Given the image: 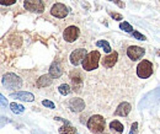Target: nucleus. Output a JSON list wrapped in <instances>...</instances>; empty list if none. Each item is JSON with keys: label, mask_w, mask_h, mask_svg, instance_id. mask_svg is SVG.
Listing matches in <instances>:
<instances>
[{"label": "nucleus", "mask_w": 160, "mask_h": 134, "mask_svg": "<svg viewBox=\"0 0 160 134\" xmlns=\"http://www.w3.org/2000/svg\"><path fill=\"white\" fill-rule=\"evenodd\" d=\"M100 58L101 54L100 52L98 51H92L90 53L86 54V57L84 58L81 65H82V69L86 70V72H91V70H95L99 68V63H100Z\"/></svg>", "instance_id": "f257e3e1"}, {"label": "nucleus", "mask_w": 160, "mask_h": 134, "mask_svg": "<svg viewBox=\"0 0 160 134\" xmlns=\"http://www.w3.org/2000/svg\"><path fill=\"white\" fill-rule=\"evenodd\" d=\"M86 127L91 133H102L106 128V121L100 115L91 116L86 123Z\"/></svg>", "instance_id": "f03ea898"}, {"label": "nucleus", "mask_w": 160, "mask_h": 134, "mask_svg": "<svg viewBox=\"0 0 160 134\" xmlns=\"http://www.w3.org/2000/svg\"><path fill=\"white\" fill-rule=\"evenodd\" d=\"M1 82L4 86H6L10 90H19L22 86V79L12 73H6L5 75H2Z\"/></svg>", "instance_id": "7ed1b4c3"}, {"label": "nucleus", "mask_w": 160, "mask_h": 134, "mask_svg": "<svg viewBox=\"0 0 160 134\" xmlns=\"http://www.w3.org/2000/svg\"><path fill=\"white\" fill-rule=\"evenodd\" d=\"M153 74V64L149 60H142L137 65V75L140 79H148Z\"/></svg>", "instance_id": "20e7f679"}, {"label": "nucleus", "mask_w": 160, "mask_h": 134, "mask_svg": "<svg viewBox=\"0 0 160 134\" xmlns=\"http://www.w3.org/2000/svg\"><path fill=\"white\" fill-rule=\"evenodd\" d=\"M23 7L27 11L31 12H37L41 14L44 11V4L42 0H25L23 1Z\"/></svg>", "instance_id": "39448f33"}, {"label": "nucleus", "mask_w": 160, "mask_h": 134, "mask_svg": "<svg viewBox=\"0 0 160 134\" xmlns=\"http://www.w3.org/2000/svg\"><path fill=\"white\" fill-rule=\"evenodd\" d=\"M79 35H80V30L77 26H69L63 32V38H64L65 42H68V43H73V42H75L78 39Z\"/></svg>", "instance_id": "423d86ee"}, {"label": "nucleus", "mask_w": 160, "mask_h": 134, "mask_svg": "<svg viewBox=\"0 0 160 134\" xmlns=\"http://www.w3.org/2000/svg\"><path fill=\"white\" fill-rule=\"evenodd\" d=\"M145 54V49L142 48V47H138V46H131L127 48V56L131 60L136 62V60H139L144 57Z\"/></svg>", "instance_id": "0eeeda50"}, {"label": "nucleus", "mask_w": 160, "mask_h": 134, "mask_svg": "<svg viewBox=\"0 0 160 134\" xmlns=\"http://www.w3.org/2000/svg\"><path fill=\"white\" fill-rule=\"evenodd\" d=\"M51 14L54 16V17H58V19H64L68 14H69V9L62 4V2H56L52 9H51Z\"/></svg>", "instance_id": "6e6552de"}, {"label": "nucleus", "mask_w": 160, "mask_h": 134, "mask_svg": "<svg viewBox=\"0 0 160 134\" xmlns=\"http://www.w3.org/2000/svg\"><path fill=\"white\" fill-rule=\"evenodd\" d=\"M86 49L85 48H79V49H75V51H73L72 52V54H70V63L73 64V65H79L82 63V60H84V58L86 57Z\"/></svg>", "instance_id": "1a4fd4ad"}, {"label": "nucleus", "mask_w": 160, "mask_h": 134, "mask_svg": "<svg viewBox=\"0 0 160 134\" xmlns=\"http://www.w3.org/2000/svg\"><path fill=\"white\" fill-rule=\"evenodd\" d=\"M69 108L73 112H81L85 108V102L80 97H74L69 101Z\"/></svg>", "instance_id": "9d476101"}, {"label": "nucleus", "mask_w": 160, "mask_h": 134, "mask_svg": "<svg viewBox=\"0 0 160 134\" xmlns=\"http://www.w3.org/2000/svg\"><path fill=\"white\" fill-rule=\"evenodd\" d=\"M117 59H118V53L111 52V53H108V56H106L102 59V65L105 68H112L117 63Z\"/></svg>", "instance_id": "9b49d317"}, {"label": "nucleus", "mask_w": 160, "mask_h": 134, "mask_svg": "<svg viewBox=\"0 0 160 134\" xmlns=\"http://www.w3.org/2000/svg\"><path fill=\"white\" fill-rule=\"evenodd\" d=\"M131 110H132V106H131V103H128V102H121L120 105L117 106V108H116V111H115V116H120V117H126V116L128 115L129 112H131Z\"/></svg>", "instance_id": "f8f14e48"}, {"label": "nucleus", "mask_w": 160, "mask_h": 134, "mask_svg": "<svg viewBox=\"0 0 160 134\" xmlns=\"http://www.w3.org/2000/svg\"><path fill=\"white\" fill-rule=\"evenodd\" d=\"M11 97L18 98L21 101H26V102H32L35 100V96L31 92H26V91H18V92H11L10 94Z\"/></svg>", "instance_id": "ddd939ff"}, {"label": "nucleus", "mask_w": 160, "mask_h": 134, "mask_svg": "<svg viewBox=\"0 0 160 134\" xmlns=\"http://www.w3.org/2000/svg\"><path fill=\"white\" fill-rule=\"evenodd\" d=\"M62 74H63V70L60 68L59 63L58 62H53L51 68H49V75L53 79H57V77H62Z\"/></svg>", "instance_id": "4468645a"}, {"label": "nucleus", "mask_w": 160, "mask_h": 134, "mask_svg": "<svg viewBox=\"0 0 160 134\" xmlns=\"http://www.w3.org/2000/svg\"><path fill=\"white\" fill-rule=\"evenodd\" d=\"M110 129H111V132L113 134H122L123 131H124L123 124L121 123L120 121H116V119L110 123Z\"/></svg>", "instance_id": "2eb2a0df"}, {"label": "nucleus", "mask_w": 160, "mask_h": 134, "mask_svg": "<svg viewBox=\"0 0 160 134\" xmlns=\"http://www.w3.org/2000/svg\"><path fill=\"white\" fill-rule=\"evenodd\" d=\"M59 134H77V129L69 122H64V126L59 128Z\"/></svg>", "instance_id": "dca6fc26"}, {"label": "nucleus", "mask_w": 160, "mask_h": 134, "mask_svg": "<svg viewBox=\"0 0 160 134\" xmlns=\"http://www.w3.org/2000/svg\"><path fill=\"white\" fill-rule=\"evenodd\" d=\"M52 79L53 77L51 75H42V77L37 80V86L38 87H46V86H49L52 84Z\"/></svg>", "instance_id": "f3484780"}, {"label": "nucleus", "mask_w": 160, "mask_h": 134, "mask_svg": "<svg viewBox=\"0 0 160 134\" xmlns=\"http://www.w3.org/2000/svg\"><path fill=\"white\" fill-rule=\"evenodd\" d=\"M96 46H98V47H100V48H102L106 53H111V52H112L110 43H108L107 41H105V39H100V41H98V42H96Z\"/></svg>", "instance_id": "a211bd4d"}, {"label": "nucleus", "mask_w": 160, "mask_h": 134, "mask_svg": "<svg viewBox=\"0 0 160 134\" xmlns=\"http://www.w3.org/2000/svg\"><path fill=\"white\" fill-rule=\"evenodd\" d=\"M10 108H11V111H12L14 113H16V115H20V113H22V112L25 111V107L19 105V103H16V102L10 103Z\"/></svg>", "instance_id": "6ab92c4d"}, {"label": "nucleus", "mask_w": 160, "mask_h": 134, "mask_svg": "<svg viewBox=\"0 0 160 134\" xmlns=\"http://www.w3.org/2000/svg\"><path fill=\"white\" fill-rule=\"evenodd\" d=\"M58 91H59L60 95L63 96H67L70 94V86L68 85V84H62L58 86Z\"/></svg>", "instance_id": "aec40b11"}, {"label": "nucleus", "mask_w": 160, "mask_h": 134, "mask_svg": "<svg viewBox=\"0 0 160 134\" xmlns=\"http://www.w3.org/2000/svg\"><path fill=\"white\" fill-rule=\"evenodd\" d=\"M120 28L122 31H126V32H128V33H132L133 32V27H132V25L129 23V22H127V21H123V22H121L120 23Z\"/></svg>", "instance_id": "412c9836"}, {"label": "nucleus", "mask_w": 160, "mask_h": 134, "mask_svg": "<svg viewBox=\"0 0 160 134\" xmlns=\"http://www.w3.org/2000/svg\"><path fill=\"white\" fill-rule=\"evenodd\" d=\"M132 35H133V37L136 39H138V41H145V36L144 35H142L140 32H138V31H133L132 32Z\"/></svg>", "instance_id": "4be33fe9"}, {"label": "nucleus", "mask_w": 160, "mask_h": 134, "mask_svg": "<svg viewBox=\"0 0 160 134\" xmlns=\"http://www.w3.org/2000/svg\"><path fill=\"white\" fill-rule=\"evenodd\" d=\"M42 105H43L44 107H48V108H52V110L56 107V105H54L52 101H49V100H43V101H42Z\"/></svg>", "instance_id": "5701e85b"}, {"label": "nucleus", "mask_w": 160, "mask_h": 134, "mask_svg": "<svg viewBox=\"0 0 160 134\" xmlns=\"http://www.w3.org/2000/svg\"><path fill=\"white\" fill-rule=\"evenodd\" d=\"M108 15H110L112 19L117 20V21H122V19H123V16H122L121 14H115V12H112V11H108Z\"/></svg>", "instance_id": "b1692460"}, {"label": "nucleus", "mask_w": 160, "mask_h": 134, "mask_svg": "<svg viewBox=\"0 0 160 134\" xmlns=\"http://www.w3.org/2000/svg\"><path fill=\"white\" fill-rule=\"evenodd\" d=\"M0 2H1V5H6V6H10V5L15 4V2H16V0H0Z\"/></svg>", "instance_id": "393cba45"}, {"label": "nucleus", "mask_w": 160, "mask_h": 134, "mask_svg": "<svg viewBox=\"0 0 160 134\" xmlns=\"http://www.w3.org/2000/svg\"><path fill=\"white\" fill-rule=\"evenodd\" d=\"M137 129H138V123H137V122H134V123L132 124V127H131L129 134H136L137 133Z\"/></svg>", "instance_id": "a878e982"}, {"label": "nucleus", "mask_w": 160, "mask_h": 134, "mask_svg": "<svg viewBox=\"0 0 160 134\" xmlns=\"http://www.w3.org/2000/svg\"><path fill=\"white\" fill-rule=\"evenodd\" d=\"M110 1H112V2H115V4L117 5V6H120L121 9H123V7H124V4H123V2L121 1V0H110Z\"/></svg>", "instance_id": "bb28decb"}, {"label": "nucleus", "mask_w": 160, "mask_h": 134, "mask_svg": "<svg viewBox=\"0 0 160 134\" xmlns=\"http://www.w3.org/2000/svg\"><path fill=\"white\" fill-rule=\"evenodd\" d=\"M0 98H1V105H2V107H5L6 105H8V102H6V100H5V97L1 95L0 96Z\"/></svg>", "instance_id": "cd10ccee"}, {"label": "nucleus", "mask_w": 160, "mask_h": 134, "mask_svg": "<svg viewBox=\"0 0 160 134\" xmlns=\"http://www.w3.org/2000/svg\"><path fill=\"white\" fill-rule=\"evenodd\" d=\"M158 54H159V56H160V52H159V53H158Z\"/></svg>", "instance_id": "c85d7f7f"}]
</instances>
